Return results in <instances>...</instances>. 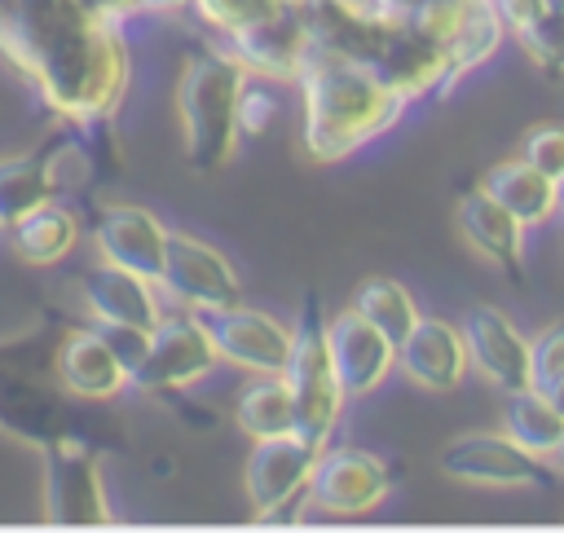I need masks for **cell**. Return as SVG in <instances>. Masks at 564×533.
I'll list each match as a JSON object with an SVG mask.
<instances>
[{"label": "cell", "mask_w": 564, "mask_h": 533, "mask_svg": "<svg viewBox=\"0 0 564 533\" xmlns=\"http://www.w3.org/2000/svg\"><path fill=\"white\" fill-rule=\"evenodd\" d=\"M57 198V176L48 163V150L40 154H13L0 159V229H9L31 207Z\"/></svg>", "instance_id": "d4e9b609"}, {"label": "cell", "mask_w": 564, "mask_h": 533, "mask_svg": "<svg viewBox=\"0 0 564 533\" xmlns=\"http://www.w3.org/2000/svg\"><path fill=\"white\" fill-rule=\"evenodd\" d=\"M397 370L427 392H454L471 370L463 326L445 317H419L414 330L397 344Z\"/></svg>", "instance_id": "e0dca14e"}, {"label": "cell", "mask_w": 564, "mask_h": 533, "mask_svg": "<svg viewBox=\"0 0 564 533\" xmlns=\"http://www.w3.org/2000/svg\"><path fill=\"white\" fill-rule=\"evenodd\" d=\"M538 392H546V401L564 414V374H560V379H551V383H546V388H538Z\"/></svg>", "instance_id": "e575fe53"}, {"label": "cell", "mask_w": 564, "mask_h": 533, "mask_svg": "<svg viewBox=\"0 0 564 533\" xmlns=\"http://www.w3.org/2000/svg\"><path fill=\"white\" fill-rule=\"evenodd\" d=\"M75 242H79V216L57 198L31 207L26 216H18L9 225V247L31 269H48V264L66 260L75 251Z\"/></svg>", "instance_id": "44dd1931"}, {"label": "cell", "mask_w": 564, "mask_h": 533, "mask_svg": "<svg viewBox=\"0 0 564 533\" xmlns=\"http://www.w3.org/2000/svg\"><path fill=\"white\" fill-rule=\"evenodd\" d=\"M53 374L57 383L79 401H115L123 388H132V374L106 344L97 326H75L53 348Z\"/></svg>", "instance_id": "ac0fdd59"}, {"label": "cell", "mask_w": 564, "mask_h": 533, "mask_svg": "<svg viewBox=\"0 0 564 533\" xmlns=\"http://www.w3.org/2000/svg\"><path fill=\"white\" fill-rule=\"evenodd\" d=\"M441 471L463 485L489 489H542L551 480V463L524 449L511 432H463L441 449Z\"/></svg>", "instance_id": "9c48e42d"}, {"label": "cell", "mask_w": 564, "mask_h": 533, "mask_svg": "<svg viewBox=\"0 0 564 533\" xmlns=\"http://www.w3.org/2000/svg\"><path fill=\"white\" fill-rule=\"evenodd\" d=\"M546 463H551V471H560V476H564V436L555 440V449L546 454Z\"/></svg>", "instance_id": "8d00e7d4"}, {"label": "cell", "mask_w": 564, "mask_h": 533, "mask_svg": "<svg viewBox=\"0 0 564 533\" xmlns=\"http://www.w3.org/2000/svg\"><path fill=\"white\" fill-rule=\"evenodd\" d=\"M458 326H463V339H467L471 370L480 379H489L498 392L529 388V339L520 335V326L502 308L471 304Z\"/></svg>", "instance_id": "9a60e30c"}, {"label": "cell", "mask_w": 564, "mask_h": 533, "mask_svg": "<svg viewBox=\"0 0 564 533\" xmlns=\"http://www.w3.org/2000/svg\"><path fill=\"white\" fill-rule=\"evenodd\" d=\"M502 432H511L524 449L533 454H551L555 440L564 436V414L546 401V392L538 388H516L507 392V410H502Z\"/></svg>", "instance_id": "484cf974"}, {"label": "cell", "mask_w": 564, "mask_h": 533, "mask_svg": "<svg viewBox=\"0 0 564 533\" xmlns=\"http://www.w3.org/2000/svg\"><path fill=\"white\" fill-rule=\"evenodd\" d=\"M159 291L189 313H216V308L242 304V278H238L234 260L225 251H216L212 242L181 233V229H172V238H167Z\"/></svg>", "instance_id": "52a82bcc"}, {"label": "cell", "mask_w": 564, "mask_h": 533, "mask_svg": "<svg viewBox=\"0 0 564 533\" xmlns=\"http://www.w3.org/2000/svg\"><path fill=\"white\" fill-rule=\"evenodd\" d=\"M564 374V317L529 339V388H546Z\"/></svg>", "instance_id": "1f68e13d"}, {"label": "cell", "mask_w": 564, "mask_h": 533, "mask_svg": "<svg viewBox=\"0 0 564 533\" xmlns=\"http://www.w3.org/2000/svg\"><path fill=\"white\" fill-rule=\"evenodd\" d=\"M317 454L322 449L313 440L295 436V432L251 440V454H247V467H242V489L251 498V511L260 520H282L295 507H304Z\"/></svg>", "instance_id": "ba28073f"}, {"label": "cell", "mask_w": 564, "mask_h": 533, "mask_svg": "<svg viewBox=\"0 0 564 533\" xmlns=\"http://www.w3.org/2000/svg\"><path fill=\"white\" fill-rule=\"evenodd\" d=\"M392 471L379 454L357 445H322L308 476V507L326 515H370L388 502Z\"/></svg>", "instance_id": "30bf717a"}, {"label": "cell", "mask_w": 564, "mask_h": 533, "mask_svg": "<svg viewBox=\"0 0 564 533\" xmlns=\"http://www.w3.org/2000/svg\"><path fill=\"white\" fill-rule=\"evenodd\" d=\"M560 211H564V181H560Z\"/></svg>", "instance_id": "f35d334b"}, {"label": "cell", "mask_w": 564, "mask_h": 533, "mask_svg": "<svg viewBox=\"0 0 564 533\" xmlns=\"http://www.w3.org/2000/svg\"><path fill=\"white\" fill-rule=\"evenodd\" d=\"M220 361L216 352V339L203 322V313H163L159 326L150 330V348L141 357V366L132 370V388L141 392H181V388H194L203 383Z\"/></svg>", "instance_id": "8992f818"}, {"label": "cell", "mask_w": 564, "mask_h": 533, "mask_svg": "<svg viewBox=\"0 0 564 533\" xmlns=\"http://www.w3.org/2000/svg\"><path fill=\"white\" fill-rule=\"evenodd\" d=\"M330 357L339 370V383L348 396H370L388 383L397 370V339H388L370 317H361L352 304L326 322Z\"/></svg>", "instance_id": "5bb4252c"}, {"label": "cell", "mask_w": 564, "mask_h": 533, "mask_svg": "<svg viewBox=\"0 0 564 533\" xmlns=\"http://www.w3.org/2000/svg\"><path fill=\"white\" fill-rule=\"evenodd\" d=\"M79 304L97 326H145L154 330L163 317L159 304V282L119 264L97 260V269H88L79 278Z\"/></svg>", "instance_id": "2e32d148"}, {"label": "cell", "mask_w": 564, "mask_h": 533, "mask_svg": "<svg viewBox=\"0 0 564 533\" xmlns=\"http://www.w3.org/2000/svg\"><path fill=\"white\" fill-rule=\"evenodd\" d=\"M234 423L238 432H247L251 440L264 436H286L295 432V401H291V383L286 374H251L238 396H234Z\"/></svg>", "instance_id": "cb8c5ba5"}, {"label": "cell", "mask_w": 564, "mask_h": 533, "mask_svg": "<svg viewBox=\"0 0 564 533\" xmlns=\"http://www.w3.org/2000/svg\"><path fill=\"white\" fill-rule=\"evenodd\" d=\"M189 9V0H145V13H176Z\"/></svg>", "instance_id": "d590c367"}, {"label": "cell", "mask_w": 564, "mask_h": 533, "mask_svg": "<svg viewBox=\"0 0 564 533\" xmlns=\"http://www.w3.org/2000/svg\"><path fill=\"white\" fill-rule=\"evenodd\" d=\"M511 40L524 48V57L546 70V75H564V9H542L533 13L524 26L511 31Z\"/></svg>", "instance_id": "f1b7e54d"}, {"label": "cell", "mask_w": 564, "mask_h": 533, "mask_svg": "<svg viewBox=\"0 0 564 533\" xmlns=\"http://www.w3.org/2000/svg\"><path fill=\"white\" fill-rule=\"evenodd\" d=\"M352 308H357L361 317H370V322H375L388 339H397V344H401V339L414 330V322L423 317L414 291L401 286L397 278H366V282L357 286V295H352Z\"/></svg>", "instance_id": "4316f807"}, {"label": "cell", "mask_w": 564, "mask_h": 533, "mask_svg": "<svg viewBox=\"0 0 564 533\" xmlns=\"http://www.w3.org/2000/svg\"><path fill=\"white\" fill-rule=\"evenodd\" d=\"M300 145L313 163H339L401 123L410 101L370 66L330 48L308 53L300 79Z\"/></svg>", "instance_id": "3957f363"}, {"label": "cell", "mask_w": 564, "mask_h": 533, "mask_svg": "<svg viewBox=\"0 0 564 533\" xmlns=\"http://www.w3.org/2000/svg\"><path fill=\"white\" fill-rule=\"evenodd\" d=\"M304 0H189V13L220 40H234L242 31H256L264 22H278L295 13Z\"/></svg>", "instance_id": "83f0119b"}, {"label": "cell", "mask_w": 564, "mask_h": 533, "mask_svg": "<svg viewBox=\"0 0 564 533\" xmlns=\"http://www.w3.org/2000/svg\"><path fill=\"white\" fill-rule=\"evenodd\" d=\"M44 515L53 524H106L110 520L101 463L75 436L44 445Z\"/></svg>", "instance_id": "8fae6325"}, {"label": "cell", "mask_w": 564, "mask_h": 533, "mask_svg": "<svg viewBox=\"0 0 564 533\" xmlns=\"http://www.w3.org/2000/svg\"><path fill=\"white\" fill-rule=\"evenodd\" d=\"M494 4H507V0H494Z\"/></svg>", "instance_id": "ab89813d"}, {"label": "cell", "mask_w": 564, "mask_h": 533, "mask_svg": "<svg viewBox=\"0 0 564 533\" xmlns=\"http://www.w3.org/2000/svg\"><path fill=\"white\" fill-rule=\"evenodd\" d=\"M167 238H172V229L150 207H137V203H106L93 220L97 260L145 273L154 282H159L163 260H167Z\"/></svg>", "instance_id": "4fadbf2b"}, {"label": "cell", "mask_w": 564, "mask_h": 533, "mask_svg": "<svg viewBox=\"0 0 564 533\" xmlns=\"http://www.w3.org/2000/svg\"><path fill=\"white\" fill-rule=\"evenodd\" d=\"M66 405L40 388L35 379L26 374H0V427L31 440V445H53L66 436Z\"/></svg>", "instance_id": "7402d4cb"}, {"label": "cell", "mask_w": 564, "mask_h": 533, "mask_svg": "<svg viewBox=\"0 0 564 533\" xmlns=\"http://www.w3.org/2000/svg\"><path fill=\"white\" fill-rule=\"evenodd\" d=\"M0 57L75 132L106 128L132 84L123 22L88 0H0Z\"/></svg>", "instance_id": "6da1fadb"}, {"label": "cell", "mask_w": 564, "mask_h": 533, "mask_svg": "<svg viewBox=\"0 0 564 533\" xmlns=\"http://www.w3.org/2000/svg\"><path fill=\"white\" fill-rule=\"evenodd\" d=\"M282 115V79H269V75H251L247 70V84H242V106H238V123H242V137H260L278 123Z\"/></svg>", "instance_id": "f546056e"}, {"label": "cell", "mask_w": 564, "mask_h": 533, "mask_svg": "<svg viewBox=\"0 0 564 533\" xmlns=\"http://www.w3.org/2000/svg\"><path fill=\"white\" fill-rule=\"evenodd\" d=\"M286 383H291V401H295V436L313 440L317 449L330 445L339 418H344V383L330 357V339H326V322L317 300L304 304V317L295 326V344H291V361H286Z\"/></svg>", "instance_id": "5b68a950"}, {"label": "cell", "mask_w": 564, "mask_h": 533, "mask_svg": "<svg viewBox=\"0 0 564 533\" xmlns=\"http://www.w3.org/2000/svg\"><path fill=\"white\" fill-rule=\"evenodd\" d=\"M520 159H529L551 181H564V119L533 123L524 132V141H520Z\"/></svg>", "instance_id": "4dcf8cb0"}, {"label": "cell", "mask_w": 564, "mask_h": 533, "mask_svg": "<svg viewBox=\"0 0 564 533\" xmlns=\"http://www.w3.org/2000/svg\"><path fill=\"white\" fill-rule=\"evenodd\" d=\"M454 225H458L463 242H467L480 260H489L494 269H502V273H511V278L524 273V229H529V225H524L520 216H511L485 185H476V189H467V194L458 198Z\"/></svg>", "instance_id": "d6986e66"}, {"label": "cell", "mask_w": 564, "mask_h": 533, "mask_svg": "<svg viewBox=\"0 0 564 533\" xmlns=\"http://www.w3.org/2000/svg\"><path fill=\"white\" fill-rule=\"evenodd\" d=\"M203 322H207L225 366L247 370V374H278V370H286L291 344H295V326L278 322L273 313L234 304V308L203 313Z\"/></svg>", "instance_id": "7c38bea8"}, {"label": "cell", "mask_w": 564, "mask_h": 533, "mask_svg": "<svg viewBox=\"0 0 564 533\" xmlns=\"http://www.w3.org/2000/svg\"><path fill=\"white\" fill-rule=\"evenodd\" d=\"M97 326V322H93ZM101 335H106V344L115 348V357L123 361V370L132 374L137 366H141V357H145V348H150V330L145 326H97Z\"/></svg>", "instance_id": "d6a6232c"}, {"label": "cell", "mask_w": 564, "mask_h": 533, "mask_svg": "<svg viewBox=\"0 0 564 533\" xmlns=\"http://www.w3.org/2000/svg\"><path fill=\"white\" fill-rule=\"evenodd\" d=\"M225 53H234L251 75H269V79H282V84H295L308 53H313V31H308V18H304V4L278 22H264L256 31H242L234 40H220Z\"/></svg>", "instance_id": "ffe728a7"}, {"label": "cell", "mask_w": 564, "mask_h": 533, "mask_svg": "<svg viewBox=\"0 0 564 533\" xmlns=\"http://www.w3.org/2000/svg\"><path fill=\"white\" fill-rule=\"evenodd\" d=\"M304 18L317 48L370 66L405 101L445 97L463 79L449 53L432 35H423L410 13L379 0H304Z\"/></svg>", "instance_id": "7a4b0ae2"}, {"label": "cell", "mask_w": 564, "mask_h": 533, "mask_svg": "<svg viewBox=\"0 0 564 533\" xmlns=\"http://www.w3.org/2000/svg\"><path fill=\"white\" fill-rule=\"evenodd\" d=\"M480 185H485L511 216H520L529 229H533V225H546V220L560 211V181H551L546 172H538L529 159H502V163H494V167L480 176Z\"/></svg>", "instance_id": "603a6c76"}, {"label": "cell", "mask_w": 564, "mask_h": 533, "mask_svg": "<svg viewBox=\"0 0 564 533\" xmlns=\"http://www.w3.org/2000/svg\"><path fill=\"white\" fill-rule=\"evenodd\" d=\"M101 18H110V22H128V18H141L145 13V0H88Z\"/></svg>", "instance_id": "836d02e7"}, {"label": "cell", "mask_w": 564, "mask_h": 533, "mask_svg": "<svg viewBox=\"0 0 564 533\" xmlns=\"http://www.w3.org/2000/svg\"><path fill=\"white\" fill-rule=\"evenodd\" d=\"M542 4H546V9H564V0H542Z\"/></svg>", "instance_id": "74e56055"}, {"label": "cell", "mask_w": 564, "mask_h": 533, "mask_svg": "<svg viewBox=\"0 0 564 533\" xmlns=\"http://www.w3.org/2000/svg\"><path fill=\"white\" fill-rule=\"evenodd\" d=\"M247 66L225 48H198L185 57L176 79V119L185 159L194 172H220L242 137L238 106H242Z\"/></svg>", "instance_id": "277c9868"}]
</instances>
